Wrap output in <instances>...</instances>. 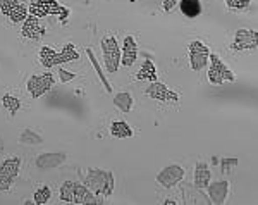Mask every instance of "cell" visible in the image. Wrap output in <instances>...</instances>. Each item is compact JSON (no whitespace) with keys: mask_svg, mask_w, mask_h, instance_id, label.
Returning a JSON list of instances; mask_svg holds the SVG:
<instances>
[{"mask_svg":"<svg viewBox=\"0 0 258 205\" xmlns=\"http://www.w3.org/2000/svg\"><path fill=\"white\" fill-rule=\"evenodd\" d=\"M2 146H4V145H2V140H0V150H2Z\"/></svg>","mask_w":258,"mask_h":205,"instance_id":"d6a6232c","label":"cell"},{"mask_svg":"<svg viewBox=\"0 0 258 205\" xmlns=\"http://www.w3.org/2000/svg\"><path fill=\"white\" fill-rule=\"evenodd\" d=\"M102 52L103 61H105V68L109 73H115L120 64V48L119 43L114 36H105L102 40Z\"/></svg>","mask_w":258,"mask_h":205,"instance_id":"3957f363","label":"cell"},{"mask_svg":"<svg viewBox=\"0 0 258 205\" xmlns=\"http://www.w3.org/2000/svg\"><path fill=\"white\" fill-rule=\"evenodd\" d=\"M19 143L21 145H40V143H43V138L36 131H33V129H24L19 135Z\"/></svg>","mask_w":258,"mask_h":205,"instance_id":"603a6c76","label":"cell"},{"mask_svg":"<svg viewBox=\"0 0 258 205\" xmlns=\"http://www.w3.org/2000/svg\"><path fill=\"white\" fill-rule=\"evenodd\" d=\"M210 57V48L203 43L202 40H193L189 43L188 50V59H189V66L193 71H202L207 66Z\"/></svg>","mask_w":258,"mask_h":205,"instance_id":"5b68a950","label":"cell"},{"mask_svg":"<svg viewBox=\"0 0 258 205\" xmlns=\"http://www.w3.org/2000/svg\"><path fill=\"white\" fill-rule=\"evenodd\" d=\"M73 191H74V181H66L62 183L60 190H59V196L62 202H73Z\"/></svg>","mask_w":258,"mask_h":205,"instance_id":"484cf974","label":"cell"},{"mask_svg":"<svg viewBox=\"0 0 258 205\" xmlns=\"http://www.w3.org/2000/svg\"><path fill=\"white\" fill-rule=\"evenodd\" d=\"M179 2H181V0H164V2H162V7H164L165 12H170Z\"/></svg>","mask_w":258,"mask_h":205,"instance_id":"4dcf8cb0","label":"cell"},{"mask_svg":"<svg viewBox=\"0 0 258 205\" xmlns=\"http://www.w3.org/2000/svg\"><path fill=\"white\" fill-rule=\"evenodd\" d=\"M114 106L122 112H129L133 109V97L127 91H120L114 97Z\"/></svg>","mask_w":258,"mask_h":205,"instance_id":"7402d4cb","label":"cell"},{"mask_svg":"<svg viewBox=\"0 0 258 205\" xmlns=\"http://www.w3.org/2000/svg\"><path fill=\"white\" fill-rule=\"evenodd\" d=\"M40 62L43 68H53V66L60 64L59 52L53 50L52 47H41L40 48Z\"/></svg>","mask_w":258,"mask_h":205,"instance_id":"d6986e66","label":"cell"},{"mask_svg":"<svg viewBox=\"0 0 258 205\" xmlns=\"http://www.w3.org/2000/svg\"><path fill=\"white\" fill-rule=\"evenodd\" d=\"M0 12L11 23H23L28 18V14H30L28 7L21 0H0Z\"/></svg>","mask_w":258,"mask_h":205,"instance_id":"8992f818","label":"cell"},{"mask_svg":"<svg viewBox=\"0 0 258 205\" xmlns=\"http://www.w3.org/2000/svg\"><path fill=\"white\" fill-rule=\"evenodd\" d=\"M59 59H60V64H64V62L78 61V59H80V54L76 52V48H74L73 43H68V45H64V48L59 52Z\"/></svg>","mask_w":258,"mask_h":205,"instance_id":"cb8c5ba5","label":"cell"},{"mask_svg":"<svg viewBox=\"0 0 258 205\" xmlns=\"http://www.w3.org/2000/svg\"><path fill=\"white\" fill-rule=\"evenodd\" d=\"M256 45H258V33L255 29L239 28L238 31L234 33V41L231 43V48L238 50V52H243V50L256 48Z\"/></svg>","mask_w":258,"mask_h":205,"instance_id":"ba28073f","label":"cell"},{"mask_svg":"<svg viewBox=\"0 0 258 205\" xmlns=\"http://www.w3.org/2000/svg\"><path fill=\"white\" fill-rule=\"evenodd\" d=\"M62 6L57 0H35L30 6V14L36 16V18H45V16L59 14Z\"/></svg>","mask_w":258,"mask_h":205,"instance_id":"8fae6325","label":"cell"},{"mask_svg":"<svg viewBox=\"0 0 258 205\" xmlns=\"http://www.w3.org/2000/svg\"><path fill=\"white\" fill-rule=\"evenodd\" d=\"M179 9H181L184 18L195 19L202 14L203 6H202V0H181L179 2Z\"/></svg>","mask_w":258,"mask_h":205,"instance_id":"ac0fdd59","label":"cell"},{"mask_svg":"<svg viewBox=\"0 0 258 205\" xmlns=\"http://www.w3.org/2000/svg\"><path fill=\"white\" fill-rule=\"evenodd\" d=\"M68 161V153L66 152H47L36 157L35 164L40 169H52V167H59Z\"/></svg>","mask_w":258,"mask_h":205,"instance_id":"5bb4252c","label":"cell"},{"mask_svg":"<svg viewBox=\"0 0 258 205\" xmlns=\"http://www.w3.org/2000/svg\"><path fill=\"white\" fill-rule=\"evenodd\" d=\"M205 190L209 191V196H210L212 203L222 205L224 202H226L227 193H229V181H227V179H220V181L209 183Z\"/></svg>","mask_w":258,"mask_h":205,"instance_id":"4fadbf2b","label":"cell"},{"mask_svg":"<svg viewBox=\"0 0 258 205\" xmlns=\"http://www.w3.org/2000/svg\"><path fill=\"white\" fill-rule=\"evenodd\" d=\"M83 185L88 186L97 196H110L114 191V174L112 171H103V169H88L86 176L83 179Z\"/></svg>","mask_w":258,"mask_h":205,"instance_id":"6da1fadb","label":"cell"},{"mask_svg":"<svg viewBox=\"0 0 258 205\" xmlns=\"http://www.w3.org/2000/svg\"><path fill=\"white\" fill-rule=\"evenodd\" d=\"M71 203H102V198H98L88 186L83 183L74 181V191H73V202Z\"/></svg>","mask_w":258,"mask_h":205,"instance_id":"9a60e30c","label":"cell"},{"mask_svg":"<svg viewBox=\"0 0 258 205\" xmlns=\"http://www.w3.org/2000/svg\"><path fill=\"white\" fill-rule=\"evenodd\" d=\"M236 164H238V159H220V166L224 171H227L229 167H234Z\"/></svg>","mask_w":258,"mask_h":205,"instance_id":"f546056e","label":"cell"},{"mask_svg":"<svg viewBox=\"0 0 258 205\" xmlns=\"http://www.w3.org/2000/svg\"><path fill=\"white\" fill-rule=\"evenodd\" d=\"M165 203H167V205H176L177 202H176V200H170V198H167V200H165Z\"/></svg>","mask_w":258,"mask_h":205,"instance_id":"1f68e13d","label":"cell"},{"mask_svg":"<svg viewBox=\"0 0 258 205\" xmlns=\"http://www.w3.org/2000/svg\"><path fill=\"white\" fill-rule=\"evenodd\" d=\"M50 196H52V191H50V188L47 185L40 186L38 190L35 191V203L36 205H43L47 203L50 200Z\"/></svg>","mask_w":258,"mask_h":205,"instance_id":"4316f807","label":"cell"},{"mask_svg":"<svg viewBox=\"0 0 258 205\" xmlns=\"http://www.w3.org/2000/svg\"><path fill=\"white\" fill-rule=\"evenodd\" d=\"M136 79H148L150 83L153 81H159V78H157V69H155V64H153L152 61H145L143 66H141L140 73L136 74Z\"/></svg>","mask_w":258,"mask_h":205,"instance_id":"44dd1931","label":"cell"},{"mask_svg":"<svg viewBox=\"0 0 258 205\" xmlns=\"http://www.w3.org/2000/svg\"><path fill=\"white\" fill-rule=\"evenodd\" d=\"M21 35L24 38L30 40H38L45 35V26L40 23V19L36 16H28L26 19L23 21V28H21Z\"/></svg>","mask_w":258,"mask_h":205,"instance_id":"7c38bea8","label":"cell"},{"mask_svg":"<svg viewBox=\"0 0 258 205\" xmlns=\"http://www.w3.org/2000/svg\"><path fill=\"white\" fill-rule=\"evenodd\" d=\"M210 179H212V173L209 164H205L202 161L197 162V166H195V186L198 190H205L207 185L210 183Z\"/></svg>","mask_w":258,"mask_h":205,"instance_id":"e0dca14e","label":"cell"},{"mask_svg":"<svg viewBox=\"0 0 258 205\" xmlns=\"http://www.w3.org/2000/svg\"><path fill=\"white\" fill-rule=\"evenodd\" d=\"M251 4V0H226V6L229 11H234V12H241V11H246Z\"/></svg>","mask_w":258,"mask_h":205,"instance_id":"83f0119b","label":"cell"},{"mask_svg":"<svg viewBox=\"0 0 258 205\" xmlns=\"http://www.w3.org/2000/svg\"><path fill=\"white\" fill-rule=\"evenodd\" d=\"M138 59V43H136L135 36H126L122 45V52H120V64L126 68H131Z\"/></svg>","mask_w":258,"mask_h":205,"instance_id":"2e32d148","label":"cell"},{"mask_svg":"<svg viewBox=\"0 0 258 205\" xmlns=\"http://www.w3.org/2000/svg\"><path fill=\"white\" fill-rule=\"evenodd\" d=\"M21 171V159L9 157L0 164V191H7Z\"/></svg>","mask_w":258,"mask_h":205,"instance_id":"277c9868","label":"cell"},{"mask_svg":"<svg viewBox=\"0 0 258 205\" xmlns=\"http://www.w3.org/2000/svg\"><path fill=\"white\" fill-rule=\"evenodd\" d=\"M59 78H60V83H69L76 78V74L69 73V71H66V69H59Z\"/></svg>","mask_w":258,"mask_h":205,"instance_id":"f1b7e54d","label":"cell"},{"mask_svg":"<svg viewBox=\"0 0 258 205\" xmlns=\"http://www.w3.org/2000/svg\"><path fill=\"white\" fill-rule=\"evenodd\" d=\"M210 69H209V81L212 85H222L224 81H234L236 76L231 69L224 64V61L220 59L217 54L210 52Z\"/></svg>","mask_w":258,"mask_h":205,"instance_id":"7a4b0ae2","label":"cell"},{"mask_svg":"<svg viewBox=\"0 0 258 205\" xmlns=\"http://www.w3.org/2000/svg\"><path fill=\"white\" fill-rule=\"evenodd\" d=\"M52 85H53V74H50V73L33 74L26 83L28 91L31 93L33 98H40L41 95H45L50 88H52Z\"/></svg>","mask_w":258,"mask_h":205,"instance_id":"9c48e42d","label":"cell"},{"mask_svg":"<svg viewBox=\"0 0 258 205\" xmlns=\"http://www.w3.org/2000/svg\"><path fill=\"white\" fill-rule=\"evenodd\" d=\"M2 106L6 111H9V114L11 116H14L16 112L21 109V102H19V98L18 97H14V95H4L2 97Z\"/></svg>","mask_w":258,"mask_h":205,"instance_id":"d4e9b609","label":"cell"},{"mask_svg":"<svg viewBox=\"0 0 258 205\" xmlns=\"http://www.w3.org/2000/svg\"><path fill=\"white\" fill-rule=\"evenodd\" d=\"M184 176H186L184 167L179 164H170V166H165L164 169L157 174V183L164 188H172L179 185V183L184 179Z\"/></svg>","mask_w":258,"mask_h":205,"instance_id":"52a82bcc","label":"cell"},{"mask_svg":"<svg viewBox=\"0 0 258 205\" xmlns=\"http://www.w3.org/2000/svg\"><path fill=\"white\" fill-rule=\"evenodd\" d=\"M145 93H147L150 98L159 100V102H167V104L179 102V93H176V91H172V90H169L167 86L162 85V83H159V81L150 83V86L147 88V91H145Z\"/></svg>","mask_w":258,"mask_h":205,"instance_id":"30bf717a","label":"cell"},{"mask_svg":"<svg viewBox=\"0 0 258 205\" xmlns=\"http://www.w3.org/2000/svg\"><path fill=\"white\" fill-rule=\"evenodd\" d=\"M110 135L114 138H131L133 136V129L126 123V121H114L110 124Z\"/></svg>","mask_w":258,"mask_h":205,"instance_id":"ffe728a7","label":"cell"}]
</instances>
